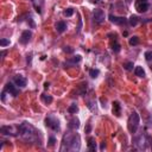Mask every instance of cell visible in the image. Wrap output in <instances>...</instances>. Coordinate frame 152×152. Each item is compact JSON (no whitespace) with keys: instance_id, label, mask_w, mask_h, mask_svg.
I'll list each match as a JSON object with an SVG mask.
<instances>
[{"instance_id":"25","label":"cell","mask_w":152,"mask_h":152,"mask_svg":"<svg viewBox=\"0 0 152 152\" xmlns=\"http://www.w3.org/2000/svg\"><path fill=\"white\" fill-rule=\"evenodd\" d=\"M99 74H100V71H99V69H91L89 70V75L92 76L93 79H95V77H97L99 76Z\"/></svg>"},{"instance_id":"12","label":"cell","mask_w":152,"mask_h":152,"mask_svg":"<svg viewBox=\"0 0 152 152\" xmlns=\"http://www.w3.org/2000/svg\"><path fill=\"white\" fill-rule=\"evenodd\" d=\"M13 82L17 86H19L20 88H24L25 86H26V79H25L24 76H21V75H16L13 77Z\"/></svg>"},{"instance_id":"22","label":"cell","mask_w":152,"mask_h":152,"mask_svg":"<svg viewBox=\"0 0 152 152\" xmlns=\"http://www.w3.org/2000/svg\"><path fill=\"white\" fill-rule=\"evenodd\" d=\"M77 111H79V107L76 106V104H73L68 107V113H70V114H75Z\"/></svg>"},{"instance_id":"2","label":"cell","mask_w":152,"mask_h":152,"mask_svg":"<svg viewBox=\"0 0 152 152\" xmlns=\"http://www.w3.org/2000/svg\"><path fill=\"white\" fill-rule=\"evenodd\" d=\"M81 147L80 135L76 133H67L63 137L61 151H79Z\"/></svg>"},{"instance_id":"15","label":"cell","mask_w":152,"mask_h":152,"mask_svg":"<svg viewBox=\"0 0 152 152\" xmlns=\"http://www.w3.org/2000/svg\"><path fill=\"white\" fill-rule=\"evenodd\" d=\"M81 59H82V57H81L80 55H76V56H74V57L69 58V59L66 62V66H67V64H71V66H74V64H77V63H80V62H81Z\"/></svg>"},{"instance_id":"3","label":"cell","mask_w":152,"mask_h":152,"mask_svg":"<svg viewBox=\"0 0 152 152\" xmlns=\"http://www.w3.org/2000/svg\"><path fill=\"white\" fill-rule=\"evenodd\" d=\"M139 124H140V118H139V114H138L135 111H133V112L131 113L130 118H129V121H127V127H129L130 133L134 134V133L138 131Z\"/></svg>"},{"instance_id":"18","label":"cell","mask_w":152,"mask_h":152,"mask_svg":"<svg viewBox=\"0 0 152 152\" xmlns=\"http://www.w3.org/2000/svg\"><path fill=\"white\" fill-rule=\"evenodd\" d=\"M88 149H89V151L94 152L96 150V142H95V138L91 137L89 139H88Z\"/></svg>"},{"instance_id":"28","label":"cell","mask_w":152,"mask_h":152,"mask_svg":"<svg viewBox=\"0 0 152 152\" xmlns=\"http://www.w3.org/2000/svg\"><path fill=\"white\" fill-rule=\"evenodd\" d=\"M0 45H1V46H7V45H10V39H6V38L0 39Z\"/></svg>"},{"instance_id":"1","label":"cell","mask_w":152,"mask_h":152,"mask_svg":"<svg viewBox=\"0 0 152 152\" xmlns=\"http://www.w3.org/2000/svg\"><path fill=\"white\" fill-rule=\"evenodd\" d=\"M18 134L20 135V138L23 139L24 142H26V143H37L39 132H38L30 122L24 121V122H21L18 126Z\"/></svg>"},{"instance_id":"27","label":"cell","mask_w":152,"mask_h":152,"mask_svg":"<svg viewBox=\"0 0 152 152\" xmlns=\"http://www.w3.org/2000/svg\"><path fill=\"white\" fill-rule=\"evenodd\" d=\"M145 59H146L147 62H151V61H152V50L145 53Z\"/></svg>"},{"instance_id":"7","label":"cell","mask_w":152,"mask_h":152,"mask_svg":"<svg viewBox=\"0 0 152 152\" xmlns=\"http://www.w3.org/2000/svg\"><path fill=\"white\" fill-rule=\"evenodd\" d=\"M4 91H6V93H8L10 95H12V96H18L19 95V89L18 88L13 84V83H7L6 86H5V89Z\"/></svg>"},{"instance_id":"26","label":"cell","mask_w":152,"mask_h":152,"mask_svg":"<svg viewBox=\"0 0 152 152\" xmlns=\"http://www.w3.org/2000/svg\"><path fill=\"white\" fill-rule=\"evenodd\" d=\"M63 15H64L66 17H71L74 15V10L73 8H67L64 12H63Z\"/></svg>"},{"instance_id":"6","label":"cell","mask_w":152,"mask_h":152,"mask_svg":"<svg viewBox=\"0 0 152 152\" xmlns=\"http://www.w3.org/2000/svg\"><path fill=\"white\" fill-rule=\"evenodd\" d=\"M134 145L139 149V150H145L146 149V145H147V140L144 134H140L139 137L134 138Z\"/></svg>"},{"instance_id":"35","label":"cell","mask_w":152,"mask_h":152,"mask_svg":"<svg viewBox=\"0 0 152 152\" xmlns=\"http://www.w3.org/2000/svg\"><path fill=\"white\" fill-rule=\"evenodd\" d=\"M151 70H152V66H151Z\"/></svg>"},{"instance_id":"29","label":"cell","mask_w":152,"mask_h":152,"mask_svg":"<svg viewBox=\"0 0 152 152\" xmlns=\"http://www.w3.org/2000/svg\"><path fill=\"white\" fill-rule=\"evenodd\" d=\"M112 50L114 53H119L120 51V45L118 44V43H114L113 45H112Z\"/></svg>"},{"instance_id":"5","label":"cell","mask_w":152,"mask_h":152,"mask_svg":"<svg viewBox=\"0 0 152 152\" xmlns=\"http://www.w3.org/2000/svg\"><path fill=\"white\" fill-rule=\"evenodd\" d=\"M93 19L96 24H102L105 20V12L100 8H95L93 11Z\"/></svg>"},{"instance_id":"32","label":"cell","mask_w":152,"mask_h":152,"mask_svg":"<svg viewBox=\"0 0 152 152\" xmlns=\"http://www.w3.org/2000/svg\"><path fill=\"white\" fill-rule=\"evenodd\" d=\"M63 50H64V51H66V53H69V54H70V53H73V49H70L69 46H66V48H64V49H63Z\"/></svg>"},{"instance_id":"23","label":"cell","mask_w":152,"mask_h":152,"mask_svg":"<svg viewBox=\"0 0 152 152\" xmlns=\"http://www.w3.org/2000/svg\"><path fill=\"white\" fill-rule=\"evenodd\" d=\"M133 67H134V64H133V62H125L124 63V68H125V70H132L133 69Z\"/></svg>"},{"instance_id":"14","label":"cell","mask_w":152,"mask_h":152,"mask_svg":"<svg viewBox=\"0 0 152 152\" xmlns=\"http://www.w3.org/2000/svg\"><path fill=\"white\" fill-rule=\"evenodd\" d=\"M113 114H115L117 117L121 115V106L118 101H114L113 102Z\"/></svg>"},{"instance_id":"20","label":"cell","mask_w":152,"mask_h":152,"mask_svg":"<svg viewBox=\"0 0 152 152\" xmlns=\"http://www.w3.org/2000/svg\"><path fill=\"white\" fill-rule=\"evenodd\" d=\"M129 23H130L131 26H135V25L139 23V18L137 16H131L130 19H129Z\"/></svg>"},{"instance_id":"17","label":"cell","mask_w":152,"mask_h":152,"mask_svg":"<svg viewBox=\"0 0 152 152\" xmlns=\"http://www.w3.org/2000/svg\"><path fill=\"white\" fill-rule=\"evenodd\" d=\"M66 29H67L66 21H57V24H56V30H57V32L62 33V32L66 31Z\"/></svg>"},{"instance_id":"30","label":"cell","mask_w":152,"mask_h":152,"mask_svg":"<svg viewBox=\"0 0 152 152\" xmlns=\"http://www.w3.org/2000/svg\"><path fill=\"white\" fill-rule=\"evenodd\" d=\"M48 143H49V146H54V145H55V143H56V139H55V137H50Z\"/></svg>"},{"instance_id":"9","label":"cell","mask_w":152,"mask_h":152,"mask_svg":"<svg viewBox=\"0 0 152 152\" xmlns=\"http://www.w3.org/2000/svg\"><path fill=\"white\" fill-rule=\"evenodd\" d=\"M108 18L113 24H115V25H124V24L127 23V19L125 17H118V16H114V15H109Z\"/></svg>"},{"instance_id":"8","label":"cell","mask_w":152,"mask_h":152,"mask_svg":"<svg viewBox=\"0 0 152 152\" xmlns=\"http://www.w3.org/2000/svg\"><path fill=\"white\" fill-rule=\"evenodd\" d=\"M0 131H1V133L5 134V135H17V133H18V129L16 131V129L13 126H1Z\"/></svg>"},{"instance_id":"31","label":"cell","mask_w":152,"mask_h":152,"mask_svg":"<svg viewBox=\"0 0 152 152\" xmlns=\"http://www.w3.org/2000/svg\"><path fill=\"white\" fill-rule=\"evenodd\" d=\"M91 130H92V126H91V124H88V125H87V127H86V133H89Z\"/></svg>"},{"instance_id":"34","label":"cell","mask_w":152,"mask_h":152,"mask_svg":"<svg viewBox=\"0 0 152 152\" xmlns=\"http://www.w3.org/2000/svg\"><path fill=\"white\" fill-rule=\"evenodd\" d=\"M137 1H139V3H146L147 0H137Z\"/></svg>"},{"instance_id":"24","label":"cell","mask_w":152,"mask_h":152,"mask_svg":"<svg viewBox=\"0 0 152 152\" xmlns=\"http://www.w3.org/2000/svg\"><path fill=\"white\" fill-rule=\"evenodd\" d=\"M138 44H139V38L137 36L130 38V45H138Z\"/></svg>"},{"instance_id":"16","label":"cell","mask_w":152,"mask_h":152,"mask_svg":"<svg viewBox=\"0 0 152 152\" xmlns=\"http://www.w3.org/2000/svg\"><path fill=\"white\" fill-rule=\"evenodd\" d=\"M69 129H71V130H77L79 127H80V121H79V119H76V118H74V119H71L70 121H69Z\"/></svg>"},{"instance_id":"19","label":"cell","mask_w":152,"mask_h":152,"mask_svg":"<svg viewBox=\"0 0 152 152\" xmlns=\"http://www.w3.org/2000/svg\"><path fill=\"white\" fill-rule=\"evenodd\" d=\"M134 74H135V76H138V77H145V71H144L143 67H135Z\"/></svg>"},{"instance_id":"13","label":"cell","mask_w":152,"mask_h":152,"mask_svg":"<svg viewBox=\"0 0 152 152\" xmlns=\"http://www.w3.org/2000/svg\"><path fill=\"white\" fill-rule=\"evenodd\" d=\"M31 3L38 13H42V7L44 5V0H31Z\"/></svg>"},{"instance_id":"21","label":"cell","mask_w":152,"mask_h":152,"mask_svg":"<svg viewBox=\"0 0 152 152\" xmlns=\"http://www.w3.org/2000/svg\"><path fill=\"white\" fill-rule=\"evenodd\" d=\"M42 100L44 104H51L53 102V96L46 95V94H42Z\"/></svg>"},{"instance_id":"4","label":"cell","mask_w":152,"mask_h":152,"mask_svg":"<svg viewBox=\"0 0 152 152\" xmlns=\"http://www.w3.org/2000/svg\"><path fill=\"white\" fill-rule=\"evenodd\" d=\"M45 125L53 131H59V121L54 115H50L45 119Z\"/></svg>"},{"instance_id":"33","label":"cell","mask_w":152,"mask_h":152,"mask_svg":"<svg viewBox=\"0 0 152 152\" xmlns=\"http://www.w3.org/2000/svg\"><path fill=\"white\" fill-rule=\"evenodd\" d=\"M105 146H106V145H105V143L101 144V150H104V149H105Z\"/></svg>"},{"instance_id":"11","label":"cell","mask_w":152,"mask_h":152,"mask_svg":"<svg viewBox=\"0 0 152 152\" xmlns=\"http://www.w3.org/2000/svg\"><path fill=\"white\" fill-rule=\"evenodd\" d=\"M149 8H150V5H149L147 1L146 3H139V1L135 3V10L139 12V13H144V12H146Z\"/></svg>"},{"instance_id":"10","label":"cell","mask_w":152,"mask_h":152,"mask_svg":"<svg viewBox=\"0 0 152 152\" xmlns=\"http://www.w3.org/2000/svg\"><path fill=\"white\" fill-rule=\"evenodd\" d=\"M31 37H32V32L29 31V30H25L21 32V36H20V43L21 44H28L30 41H31Z\"/></svg>"}]
</instances>
